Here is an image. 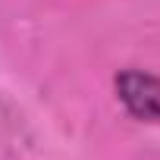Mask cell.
Listing matches in <instances>:
<instances>
[{"label": "cell", "mask_w": 160, "mask_h": 160, "mask_svg": "<svg viewBox=\"0 0 160 160\" xmlns=\"http://www.w3.org/2000/svg\"><path fill=\"white\" fill-rule=\"evenodd\" d=\"M113 88L129 116L160 126V75L144 69H122L113 78Z\"/></svg>", "instance_id": "1"}]
</instances>
